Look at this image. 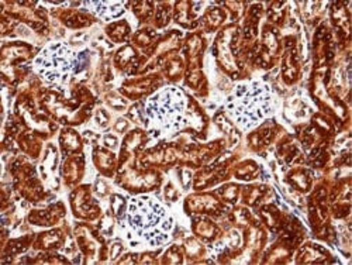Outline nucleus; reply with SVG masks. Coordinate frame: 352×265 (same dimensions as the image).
Listing matches in <instances>:
<instances>
[{
  "mask_svg": "<svg viewBox=\"0 0 352 265\" xmlns=\"http://www.w3.org/2000/svg\"><path fill=\"white\" fill-rule=\"evenodd\" d=\"M124 224L140 243L158 247L169 240L173 220L157 199L137 196L129 203Z\"/></svg>",
  "mask_w": 352,
  "mask_h": 265,
  "instance_id": "nucleus-1",
  "label": "nucleus"
},
{
  "mask_svg": "<svg viewBox=\"0 0 352 265\" xmlns=\"http://www.w3.org/2000/svg\"><path fill=\"white\" fill-rule=\"evenodd\" d=\"M274 107L275 100L271 86L262 81L239 83L226 102L228 116L243 130L259 126L274 113Z\"/></svg>",
  "mask_w": 352,
  "mask_h": 265,
  "instance_id": "nucleus-2",
  "label": "nucleus"
},
{
  "mask_svg": "<svg viewBox=\"0 0 352 265\" xmlns=\"http://www.w3.org/2000/svg\"><path fill=\"white\" fill-rule=\"evenodd\" d=\"M146 126L150 129L173 133L188 126V99L178 87H164L145 103Z\"/></svg>",
  "mask_w": 352,
  "mask_h": 265,
  "instance_id": "nucleus-3",
  "label": "nucleus"
},
{
  "mask_svg": "<svg viewBox=\"0 0 352 265\" xmlns=\"http://www.w3.org/2000/svg\"><path fill=\"white\" fill-rule=\"evenodd\" d=\"M76 54L64 43H52L41 50L34 60V71L51 85H64L76 68Z\"/></svg>",
  "mask_w": 352,
  "mask_h": 265,
  "instance_id": "nucleus-4",
  "label": "nucleus"
},
{
  "mask_svg": "<svg viewBox=\"0 0 352 265\" xmlns=\"http://www.w3.org/2000/svg\"><path fill=\"white\" fill-rule=\"evenodd\" d=\"M86 5L92 6L94 8L92 12H95L98 16H100L106 21H110L124 13L123 2H92V3H86Z\"/></svg>",
  "mask_w": 352,
  "mask_h": 265,
  "instance_id": "nucleus-5",
  "label": "nucleus"
}]
</instances>
